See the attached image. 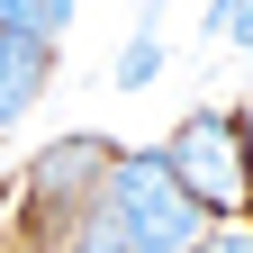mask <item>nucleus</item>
I'll return each instance as SVG.
<instances>
[{
    "label": "nucleus",
    "mask_w": 253,
    "mask_h": 253,
    "mask_svg": "<svg viewBox=\"0 0 253 253\" xmlns=\"http://www.w3.org/2000/svg\"><path fill=\"white\" fill-rule=\"evenodd\" d=\"M235 126H244V154H253V90H244V100H235Z\"/></svg>",
    "instance_id": "obj_10"
},
{
    "label": "nucleus",
    "mask_w": 253,
    "mask_h": 253,
    "mask_svg": "<svg viewBox=\"0 0 253 253\" xmlns=\"http://www.w3.org/2000/svg\"><path fill=\"white\" fill-rule=\"evenodd\" d=\"M199 253H253V226H217V235H208Z\"/></svg>",
    "instance_id": "obj_8"
},
{
    "label": "nucleus",
    "mask_w": 253,
    "mask_h": 253,
    "mask_svg": "<svg viewBox=\"0 0 253 253\" xmlns=\"http://www.w3.org/2000/svg\"><path fill=\"white\" fill-rule=\"evenodd\" d=\"M163 63H172L163 37H136V27H126V45H118V63H109V90H126V100H136V90L163 82Z\"/></svg>",
    "instance_id": "obj_5"
},
{
    "label": "nucleus",
    "mask_w": 253,
    "mask_h": 253,
    "mask_svg": "<svg viewBox=\"0 0 253 253\" xmlns=\"http://www.w3.org/2000/svg\"><path fill=\"white\" fill-rule=\"evenodd\" d=\"M45 90H54V45H37V37H0V136H9Z\"/></svg>",
    "instance_id": "obj_3"
},
{
    "label": "nucleus",
    "mask_w": 253,
    "mask_h": 253,
    "mask_svg": "<svg viewBox=\"0 0 253 253\" xmlns=\"http://www.w3.org/2000/svg\"><path fill=\"white\" fill-rule=\"evenodd\" d=\"M54 253H118V244H109V235H100V226H82V235H63V244H54Z\"/></svg>",
    "instance_id": "obj_9"
},
{
    "label": "nucleus",
    "mask_w": 253,
    "mask_h": 253,
    "mask_svg": "<svg viewBox=\"0 0 253 253\" xmlns=\"http://www.w3.org/2000/svg\"><path fill=\"white\" fill-rule=\"evenodd\" d=\"M163 9H172V0H126V18H136V37H163Z\"/></svg>",
    "instance_id": "obj_7"
},
{
    "label": "nucleus",
    "mask_w": 253,
    "mask_h": 253,
    "mask_svg": "<svg viewBox=\"0 0 253 253\" xmlns=\"http://www.w3.org/2000/svg\"><path fill=\"white\" fill-rule=\"evenodd\" d=\"M0 37L63 45V37H73V0H0Z\"/></svg>",
    "instance_id": "obj_4"
},
{
    "label": "nucleus",
    "mask_w": 253,
    "mask_h": 253,
    "mask_svg": "<svg viewBox=\"0 0 253 253\" xmlns=\"http://www.w3.org/2000/svg\"><path fill=\"white\" fill-rule=\"evenodd\" d=\"M244 18H253V0H199V37H208V45H226Z\"/></svg>",
    "instance_id": "obj_6"
},
{
    "label": "nucleus",
    "mask_w": 253,
    "mask_h": 253,
    "mask_svg": "<svg viewBox=\"0 0 253 253\" xmlns=\"http://www.w3.org/2000/svg\"><path fill=\"white\" fill-rule=\"evenodd\" d=\"M90 226H100L118 253H199V244L217 235V217L172 181L163 145H118L109 190H100V208H90Z\"/></svg>",
    "instance_id": "obj_1"
},
{
    "label": "nucleus",
    "mask_w": 253,
    "mask_h": 253,
    "mask_svg": "<svg viewBox=\"0 0 253 253\" xmlns=\"http://www.w3.org/2000/svg\"><path fill=\"white\" fill-rule=\"evenodd\" d=\"M163 163H172V181L217 217V226H253V154H244L235 109H217V100L181 109V126L163 136Z\"/></svg>",
    "instance_id": "obj_2"
},
{
    "label": "nucleus",
    "mask_w": 253,
    "mask_h": 253,
    "mask_svg": "<svg viewBox=\"0 0 253 253\" xmlns=\"http://www.w3.org/2000/svg\"><path fill=\"white\" fill-rule=\"evenodd\" d=\"M226 45H235V54H244V63H253V18H244V27H235V37H226Z\"/></svg>",
    "instance_id": "obj_11"
}]
</instances>
